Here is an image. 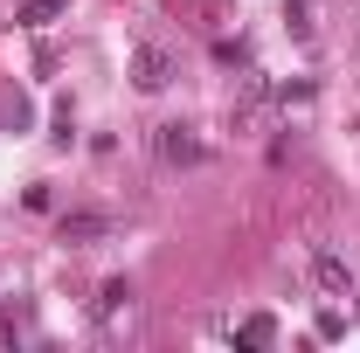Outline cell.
Instances as JSON below:
<instances>
[{"label":"cell","mask_w":360,"mask_h":353,"mask_svg":"<svg viewBox=\"0 0 360 353\" xmlns=\"http://www.w3.org/2000/svg\"><path fill=\"white\" fill-rule=\"evenodd\" d=\"M97 326H104V340H118V333H132V326H139V291H132V277H111V284L97 291Z\"/></svg>","instance_id":"obj_1"},{"label":"cell","mask_w":360,"mask_h":353,"mask_svg":"<svg viewBox=\"0 0 360 353\" xmlns=\"http://www.w3.org/2000/svg\"><path fill=\"white\" fill-rule=\"evenodd\" d=\"M153 146H160V160H167V167H201V160H208V139L194 132V125H160Z\"/></svg>","instance_id":"obj_2"},{"label":"cell","mask_w":360,"mask_h":353,"mask_svg":"<svg viewBox=\"0 0 360 353\" xmlns=\"http://www.w3.org/2000/svg\"><path fill=\"white\" fill-rule=\"evenodd\" d=\"M132 84L146 90V97H160V90L174 84V56H167L160 42H139L132 49Z\"/></svg>","instance_id":"obj_3"},{"label":"cell","mask_w":360,"mask_h":353,"mask_svg":"<svg viewBox=\"0 0 360 353\" xmlns=\"http://www.w3.org/2000/svg\"><path fill=\"white\" fill-rule=\"evenodd\" d=\"M347 284H354L347 257H340V250H319V257H312V291H319V298H347Z\"/></svg>","instance_id":"obj_4"},{"label":"cell","mask_w":360,"mask_h":353,"mask_svg":"<svg viewBox=\"0 0 360 353\" xmlns=\"http://www.w3.org/2000/svg\"><path fill=\"white\" fill-rule=\"evenodd\" d=\"M56 236H63V243H104V236H111V215H90V208H77V215L56 222Z\"/></svg>","instance_id":"obj_5"},{"label":"cell","mask_w":360,"mask_h":353,"mask_svg":"<svg viewBox=\"0 0 360 353\" xmlns=\"http://www.w3.org/2000/svg\"><path fill=\"white\" fill-rule=\"evenodd\" d=\"M270 340H277V319H270V312H250V319L236 326V347H270Z\"/></svg>","instance_id":"obj_6"},{"label":"cell","mask_w":360,"mask_h":353,"mask_svg":"<svg viewBox=\"0 0 360 353\" xmlns=\"http://www.w3.org/2000/svg\"><path fill=\"white\" fill-rule=\"evenodd\" d=\"M63 7H70V0H21V7H14V21H21V28H49Z\"/></svg>","instance_id":"obj_7"},{"label":"cell","mask_w":360,"mask_h":353,"mask_svg":"<svg viewBox=\"0 0 360 353\" xmlns=\"http://www.w3.org/2000/svg\"><path fill=\"white\" fill-rule=\"evenodd\" d=\"M312 14H319V0H284V21H291V35H298V42H312V28H319Z\"/></svg>","instance_id":"obj_8"}]
</instances>
